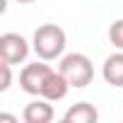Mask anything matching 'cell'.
Instances as JSON below:
<instances>
[{"mask_svg":"<svg viewBox=\"0 0 123 123\" xmlns=\"http://www.w3.org/2000/svg\"><path fill=\"white\" fill-rule=\"evenodd\" d=\"M65 46H68V34L63 31V27L58 24H41L34 31L31 39V51L41 58V60H55L65 55Z\"/></svg>","mask_w":123,"mask_h":123,"instance_id":"1","label":"cell"},{"mask_svg":"<svg viewBox=\"0 0 123 123\" xmlns=\"http://www.w3.org/2000/svg\"><path fill=\"white\" fill-rule=\"evenodd\" d=\"M58 70L65 75V80L75 89H85L94 80V63L85 53H65L58 63Z\"/></svg>","mask_w":123,"mask_h":123,"instance_id":"2","label":"cell"},{"mask_svg":"<svg viewBox=\"0 0 123 123\" xmlns=\"http://www.w3.org/2000/svg\"><path fill=\"white\" fill-rule=\"evenodd\" d=\"M46 63H48V60H41L39 58L36 63H29V65L22 68V73H19V87H22V92H27L31 97H41V89L46 85V77L53 70Z\"/></svg>","mask_w":123,"mask_h":123,"instance_id":"3","label":"cell"},{"mask_svg":"<svg viewBox=\"0 0 123 123\" xmlns=\"http://www.w3.org/2000/svg\"><path fill=\"white\" fill-rule=\"evenodd\" d=\"M29 51H31V43L22 36V34H15V31H7L0 36V60H5L10 65H19L29 58Z\"/></svg>","mask_w":123,"mask_h":123,"instance_id":"4","label":"cell"},{"mask_svg":"<svg viewBox=\"0 0 123 123\" xmlns=\"http://www.w3.org/2000/svg\"><path fill=\"white\" fill-rule=\"evenodd\" d=\"M53 116H55V111H53L51 101H48V99H43V97H39V99L29 101V104L24 106V111H22L24 123H51V121H53Z\"/></svg>","mask_w":123,"mask_h":123,"instance_id":"5","label":"cell"},{"mask_svg":"<svg viewBox=\"0 0 123 123\" xmlns=\"http://www.w3.org/2000/svg\"><path fill=\"white\" fill-rule=\"evenodd\" d=\"M101 77L106 85L121 89L123 87V51H113L106 60H104V65H101Z\"/></svg>","mask_w":123,"mask_h":123,"instance_id":"6","label":"cell"},{"mask_svg":"<svg viewBox=\"0 0 123 123\" xmlns=\"http://www.w3.org/2000/svg\"><path fill=\"white\" fill-rule=\"evenodd\" d=\"M63 121L65 123H97L99 121V111L89 101H77L63 113Z\"/></svg>","mask_w":123,"mask_h":123,"instance_id":"7","label":"cell"},{"mask_svg":"<svg viewBox=\"0 0 123 123\" xmlns=\"http://www.w3.org/2000/svg\"><path fill=\"white\" fill-rule=\"evenodd\" d=\"M109 43L113 48L123 51V19L111 22V27H109Z\"/></svg>","mask_w":123,"mask_h":123,"instance_id":"8","label":"cell"},{"mask_svg":"<svg viewBox=\"0 0 123 123\" xmlns=\"http://www.w3.org/2000/svg\"><path fill=\"white\" fill-rule=\"evenodd\" d=\"M0 70H3V82H0V92H7L12 87V65L10 63H0Z\"/></svg>","mask_w":123,"mask_h":123,"instance_id":"9","label":"cell"},{"mask_svg":"<svg viewBox=\"0 0 123 123\" xmlns=\"http://www.w3.org/2000/svg\"><path fill=\"white\" fill-rule=\"evenodd\" d=\"M0 121H10V123H15L17 118H15V116H10V113H0Z\"/></svg>","mask_w":123,"mask_h":123,"instance_id":"10","label":"cell"},{"mask_svg":"<svg viewBox=\"0 0 123 123\" xmlns=\"http://www.w3.org/2000/svg\"><path fill=\"white\" fill-rule=\"evenodd\" d=\"M15 3H19V5H31V3H36V0H15Z\"/></svg>","mask_w":123,"mask_h":123,"instance_id":"11","label":"cell"}]
</instances>
